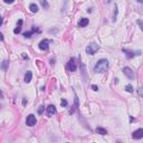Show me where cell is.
<instances>
[{
  "label": "cell",
  "instance_id": "obj_17",
  "mask_svg": "<svg viewBox=\"0 0 143 143\" xmlns=\"http://www.w3.org/2000/svg\"><path fill=\"white\" fill-rule=\"evenodd\" d=\"M40 3H41L42 8H45V9H47L48 7H49V5H48V2L46 1V0H40Z\"/></svg>",
  "mask_w": 143,
  "mask_h": 143
},
{
  "label": "cell",
  "instance_id": "obj_16",
  "mask_svg": "<svg viewBox=\"0 0 143 143\" xmlns=\"http://www.w3.org/2000/svg\"><path fill=\"white\" fill-rule=\"evenodd\" d=\"M8 65H9L8 61H2V64H1V69H3V71H7V67H8Z\"/></svg>",
  "mask_w": 143,
  "mask_h": 143
},
{
  "label": "cell",
  "instance_id": "obj_5",
  "mask_svg": "<svg viewBox=\"0 0 143 143\" xmlns=\"http://www.w3.org/2000/svg\"><path fill=\"white\" fill-rule=\"evenodd\" d=\"M76 61H75V58H71L67 63V68H68L69 72H75L76 71Z\"/></svg>",
  "mask_w": 143,
  "mask_h": 143
},
{
  "label": "cell",
  "instance_id": "obj_12",
  "mask_svg": "<svg viewBox=\"0 0 143 143\" xmlns=\"http://www.w3.org/2000/svg\"><path fill=\"white\" fill-rule=\"evenodd\" d=\"M31 77H32L31 72H27L26 74H25V82H26V83H29L30 81H31Z\"/></svg>",
  "mask_w": 143,
  "mask_h": 143
},
{
  "label": "cell",
  "instance_id": "obj_14",
  "mask_svg": "<svg viewBox=\"0 0 143 143\" xmlns=\"http://www.w3.org/2000/svg\"><path fill=\"white\" fill-rule=\"evenodd\" d=\"M123 51H124L125 55L127 56V58H133V57H134V53H133V51H127V49H123Z\"/></svg>",
  "mask_w": 143,
  "mask_h": 143
},
{
  "label": "cell",
  "instance_id": "obj_26",
  "mask_svg": "<svg viewBox=\"0 0 143 143\" xmlns=\"http://www.w3.org/2000/svg\"><path fill=\"white\" fill-rule=\"evenodd\" d=\"M138 1H139V2H142V1H143V0H138Z\"/></svg>",
  "mask_w": 143,
  "mask_h": 143
},
{
  "label": "cell",
  "instance_id": "obj_19",
  "mask_svg": "<svg viewBox=\"0 0 143 143\" xmlns=\"http://www.w3.org/2000/svg\"><path fill=\"white\" fill-rule=\"evenodd\" d=\"M44 109H45V107H44V106H39V109H38V113H39V114H41L42 113V112H44Z\"/></svg>",
  "mask_w": 143,
  "mask_h": 143
},
{
  "label": "cell",
  "instance_id": "obj_21",
  "mask_svg": "<svg viewBox=\"0 0 143 143\" xmlns=\"http://www.w3.org/2000/svg\"><path fill=\"white\" fill-rule=\"evenodd\" d=\"M61 106H64V107H65V106H67V101H65V100H63V101L61 102Z\"/></svg>",
  "mask_w": 143,
  "mask_h": 143
},
{
  "label": "cell",
  "instance_id": "obj_9",
  "mask_svg": "<svg viewBox=\"0 0 143 143\" xmlns=\"http://www.w3.org/2000/svg\"><path fill=\"white\" fill-rule=\"evenodd\" d=\"M88 25V19L87 18H81L78 21V27H86Z\"/></svg>",
  "mask_w": 143,
  "mask_h": 143
},
{
  "label": "cell",
  "instance_id": "obj_27",
  "mask_svg": "<svg viewBox=\"0 0 143 143\" xmlns=\"http://www.w3.org/2000/svg\"><path fill=\"white\" fill-rule=\"evenodd\" d=\"M0 106H1V105H0Z\"/></svg>",
  "mask_w": 143,
  "mask_h": 143
},
{
  "label": "cell",
  "instance_id": "obj_10",
  "mask_svg": "<svg viewBox=\"0 0 143 143\" xmlns=\"http://www.w3.org/2000/svg\"><path fill=\"white\" fill-rule=\"evenodd\" d=\"M21 26H22V20H19L18 21V25H17V27L16 28H15V29H13V32H15V34H19V32L21 31Z\"/></svg>",
  "mask_w": 143,
  "mask_h": 143
},
{
  "label": "cell",
  "instance_id": "obj_6",
  "mask_svg": "<svg viewBox=\"0 0 143 143\" xmlns=\"http://www.w3.org/2000/svg\"><path fill=\"white\" fill-rule=\"evenodd\" d=\"M46 113H47V116H49V117L54 116V114L56 113V107L54 105H48L47 110H46Z\"/></svg>",
  "mask_w": 143,
  "mask_h": 143
},
{
  "label": "cell",
  "instance_id": "obj_20",
  "mask_svg": "<svg viewBox=\"0 0 143 143\" xmlns=\"http://www.w3.org/2000/svg\"><path fill=\"white\" fill-rule=\"evenodd\" d=\"M3 1H5V3H9V5L15 2V0H3Z\"/></svg>",
  "mask_w": 143,
  "mask_h": 143
},
{
  "label": "cell",
  "instance_id": "obj_13",
  "mask_svg": "<svg viewBox=\"0 0 143 143\" xmlns=\"http://www.w3.org/2000/svg\"><path fill=\"white\" fill-rule=\"evenodd\" d=\"M96 133H97V134H101V135H106L107 134V131H106L105 129H103V127H97V129H96Z\"/></svg>",
  "mask_w": 143,
  "mask_h": 143
},
{
  "label": "cell",
  "instance_id": "obj_2",
  "mask_svg": "<svg viewBox=\"0 0 143 143\" xmlns=\"http://www.w3.org/2000/svg\"><path fill=\"white\" fill-rule=\"evenodd\" d=\"M98 48L100 47H98L97 44H95V42H91L90 45L86 47V53H87L88 55H94V54L98 51Z\"/></svg>",
  "mask_w": 143,
  "mask_h": 143
},
{
  "label": "cell",
  "instance_id": "obj_15",
  "mask_svg": "<svg viewBox=\"0 0 143 143\" xmlns=\"http://www.w3.org/2000/svg\"><path fill=\"white\" fill-rule=\"evenodd\" d=\"M35 31H36V28H32V30H30V31H26V32H25V34H24V36H25L26 38H29V37H31V35L34 34Z\"/></svg>",
  "mask_w": 143,
  "mask_h": 143
},
{
  "label": "cell",
  "instance_id": "obj_22",
  "mask_svg": "<svg viewBox=\"0 0 143 143\" xmlns=\"http://www.w3.org/2000/svg\"><path fill=\"white\" fill-rule=\"evenodd\" d=\"M117 12H119V11H117V7H116V6H115V10H114V19L116 18V16H117Z\"/></svg>",
  "mask_w": 143,
  "mask_h": 143
},
{
  "label": "cell",
  "instance_id": "obj_24",
  "mask_svg": "<svg viewBox=\"0 0 143 143\" xmlns=\"http://www.w3.org/2000/svg\"><path fill=\"white\" fill-rule=\"evenodd\" d=\"M2 21H3V19H2V17L0 16V26H1V25H2Z\"/></svg>",
  "mask_w": 143,
  "mask_h": 143
},
{
  "label": "cell",
  "instance_id": "obj_3",
  "mask_svg": "<svg viewBox=\"0 0 143 143\" xmlns=\"http://www.w3.org/2000/svg\"><path fill=\"white\" fill-rule=\"evenodd\" d=\"M123 73H124V75L127 77V78H130V80H134L135 74L130 67H124V68H123Z\"/></svg>",
  "mask_w": 143,
  "mask_h": 143
},
{
  "label": "cell",
  "instance_id": "obj_23",
  "mask_svg": "<svg viewBox=\"0 0 143 143\" xmlns=\"http://www.w3.org/2000/svg\"><path fill=\"white\" fill-rule=\"evenodd\" d=\"M92 88H93V91H95V92L98 90V87L96 86V85H92Z\"/></svg>",
  "mask_w": 143,
  "mask_h": 143
},
{
  "label": "cell",
  "instance_id": "obj_18",
  "mask_svg": "<svg viewBox=\"0 0 143 143\" xmlns=\"http://www.w3.org/2000/svg\"><path fill=\"white\" fill-rule=\"evenodd\" d=\"M125 91L129 93H132L133 92V87H132V85H126L125 86Z\"/></svg>",
  "mask_w": 143,
  "mask_h": 143
},
{
  "label": "cell",
  "instance_id": "obj_11",
  "mask_svg": "<svg viewBox=\"0 0 143 143\" xmlns=\"http://www.w3.org/2000/svg\"><path fill=\"white\" fill-rule=\"evenodd\" d=\"M29 9H30V11L31 12H34V13H36V12H38V6L36 5V3H31V5L29 6Z\"/></svg>",
  "mask_w": 143,
  "mask_h": 143
},
{
  "label": "cell",
  "instance_id": "obj_4",
  "mask_svg": "<svg viewBox=\"0 0 143 143\" xmlns=\"http://www.w3.org/2000/svg\"><path fill=\"white\" fill-rule=\"evenodd\" d=\"M36 123H37V120H36V116H35V115L30 114V115L27 116L26 124L28 125V126H34V125H36Z\"/></svg>",
  "mask_w": 143,
  "mask_h": 143
},
{
  "label": "cell",
  "instance_id": "obj_1",
  "mask_svg": "<svg viewBox=\"0 0 143 143\" xmlns=\"http://www.w3.org/2000/svg\"><path fill=\"white\" fill-rule=\"evenodd\" d=\"M109 68V61L107 59H100L96 63L95 67H94V72L95 73H104Z\"/></svg>",
  "mask_w": 143,
  "mask_h": 143
},
{
  "label": "cell",
  "instance_id": "obj_25",
  "mask_svg": "<svg viewBox=\"0 0 143 143\" xmlns=\"http://www.w3.org/2000/svg\"><path fill=\"white\" fill-rule=\"evenodd\" d=\"M0 40H3V35L0 32Z\"/></svg>",
  "mask_w": 143,
  "mask_h": 143
},
{
  "label": "cell",
  "instance_id": "obj_7",
  "mask_svg": "<svg viewBox=\"0 0 143 143\" xmlns=\"http://www.w3.org/2000/svg\"><path fill=\"white\" fill-rule=\"evenodd\" d=\"M39 48L41 49V51H47L48 49V46H49V41H48L47 39H42L41 41L39 42Z\"/></svg>",
  "mask_w": 143,
  "mask_h": 143
},
{
  "label": "cell",
  "instance_id": "obj_8",
  "mask_svg": "<svg viewBox=\"0 0 143 143\" xmlns=\"http://www.w3.org/2000/svg\"><path fill=\"white\" fill-rule=\"evenodd\" d=\"M133 139H136V140H139V139H142L143 138V129H139V130L134 131L132 134Z\"/></svg>",
  "mask_w": 143,
  "mask_h": 143
}]
</instances>
